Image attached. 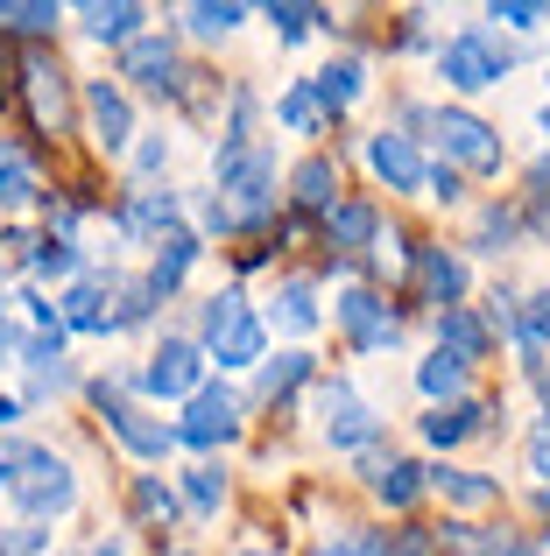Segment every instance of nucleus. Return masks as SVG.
Instances as JSON below:
<instances>
[{"label": "nucleus", "mask_w": 550, "mask_h": 556, "mask_svg": "<svg viewBox=\"0 0 550 556\" xmlns=\"http://www.w3.org/2000/svg\"><path fill=\"white\" fill-rule=\"evenodd\" d=\"M8 458H14V479H8V486H14V501H22V515L28 521H42V515H71V501H78V479H71V465L64 458H50V451H8Z\"/></svg>", "instance_id": "nucleus-1"}, {"label": "nucleus", "mask_w": 550, "mask_h": 556, "mask_svg": "<svg viewBox=\"0 0 550 556\" xmlns=\"http://www.w3.org/2000/svg\"><path fill=\"white\" fill-rule=\"evenodd\" d=\"M198 331H205V353L220 359V367H262V325H254L240 289L212 296L205 311H198Z\"/></svg>", "instance_id": "nucleus-2"}, {"label": "nucleus", "mask_w": 550, "mask_h": 556, "mask_svg": "<svg viewBox=\"0 0 550 556\" xmlns=\"http://www.w3.org/2000/svg\"><path fill=\"white\" fill-rule=\"evenodd\" d=\"M515 64V50L501 36H487V28H466V36H452L438 50V78L452 85V92H487V85H501Z\"/></svg>", "instance_id": "nucleus-3"}, {"label": "nucleus", "mask_w": 550, "mask_h": 556, "mask_svg": "<svg viewBox=\"0 0 550 556\" xmlns=\"http://www.w3.org/2000/svg\"><path fill=\"white\" fill-rule=\"evenodd\" d=\"M220 190H226L240 226H262L268 204H275V163L262 149H220Z\"/></svg>", "instance_id": "nucleus-4"}, {"label": "nucleus", "mask_w": 550, "mask_h": 556, "mask_svg": "<svg viewBox=\"0 0 550 556\" xmlns=\"http://www.w3.org/2000/svg\"><path fill=\"white\" fill-rule=\"evenodd\" d=\"M430 135H438V149L452 155L459 169H501V135L480 121V113L445 106V113H430Z\"/></svg>", "instance_id": "nucleus-5"}, {"label": "nucleus", "mask_w": 550, "mask_h": 556, "mask_svg": "<svg viewBox=\"0 0 550 556\" xmlns=\"http://www.w3.org/2000/svg\"><path fill=\"white\" fill-rule=\"evenodd\" d=\"M332 317H339V331L353 339V353H388V345L402 339V325H396V311H388L374 289H346L339 303H332Z\"/></svg>", "instance_id": "nucleus-6"}, {"label": "nucleus", "mask_w": 550, "mask_h": 556, "mask_svg": "<svg viewBox=\"0 0 550 556\" xmlns=\"http://www.w3.org/2000/svg\"><path fill=\"white\" fill-rule=\"evenodd\" d=\"M92 394H99V408H107V430L121 437V444L135 451V458H163V451L177 444V430H163V422H155L141 402H127L121 388H92Z\"/></svg>", "instance_id": "nucleus-7"}, {"label": "nucleus", "mask_w": 550, "mask_h": 556, "mask_svg": "<svg viewBox=\"0 0 550 556\" xmlns=\"http://www.w3.org/2000/svg\"><path fill=\"white\" fill-rule=\"evenodd\" d=\"M234 437H240V402L226 388H198L191 408H184V422H177V444L212 451V444H234Z\"/></svg>", "instance_id": "nucleus-8"}, {"label": "nucleus", "mask_w": 550, "mask_h": 556, "mask_svg": "<svg viewBox=\"0 0 550 556\" xmlns=\"http://www.w3.org/2000/svg\"><path fill=\"white\" fill-rule=\"evenodd\" d=\"M198 380H205V353H198L191 339H163V345L149 353L141 394H155V402H177V394H198Z\"/></svg>", "instance_id": "nucleus-9"}, {"label": "nucleus", "mask_w": 550, "mask_h": 556, "mask_svg": "<svg viewBox=\"0 0 550 556\" xmlns=\"http://www.w3.org/2000/svg\"><path fill=\"white\" fill-rule=\"evenodd\" d=\"M317 416H325V437H332V451H360V444H374L382 437V422H374V408L360 402L346 380H332L325 394H317Z\"/></svg>", "instance_id": "nucleus-10"}, {"label": "nucleus", "mask_w": 550, "mask_h": 556, "mask_svg": "<svg viewBox=\"0 0 550 556\" xmlns=\"http://www.w3.org/2000/svg\"><path fill=\"white\" fill-rule=\"evenodd\" d=\"M121 78H135L141 92H184L177 42H170V36H135V42L121 50Z\"/></svg>", "instance_id": "nucleus-11"}, {"label": "nucleus", "mask_w": 550, "mask_h": 556, "mask_svg": "<svg viewBox=\"0 0 550 556\" xmlns=\"http://www.w3.org/2000/svg\"><path fill=\"white\" fill-rule=\"evenodd\" d=\"M367 163H374V177H382L388 190H424L430 184V169H424V155H416V135H374L367 141Z\"/></svg>", "instance_id": "nucleus-12"}, {"label": "nucleus", "mask_w": 550, "mask_h": 556, "mask_svg": "<svg viewBox=\"0 0 550 556\" xmlns=\"http://www.w3.org/2000/svg\"><path fill=\"white\" fill-rule=\"evenodd\" d=\"M85 113H92L99 149L121 155L127 135H135V106H127V92H121V85H107V78H92V85H85Z\"/></svg>", "instance_id": "nucleus-13"}, {"label": "nucleus", "mask_w": 550, "mask_h": 556, "mask_svg": "<svg viewBox=\"0 0 550 556\" xmlns=\"http://www.w3.org/2000/svg\"><path fill=\"white\" fill-rule=\"evenodd\" d=\"M64 331H121V311H113V289L107 282H78L64 303H57Z\"/></svg>", "instance_id": "nucleus-14"}, {"label": "nucleus", "mask_w": 550, "mask_h": 556, "mask_svg": "<svg viewBox=\"0 0 550 556\" xmlns=\"http://www.w3.org/2000/svg\"><path fill=\"white\" fill-rule=\"evenodd\" d=\"M416 282H424V296H430V303L459 311V296H466V261L445 254V247H424V254H416Z\"/></svg>", "instance_id": "nucleus-15"}, {"label": "nucleus", "mask_w": 550, "mask_h": 556, "mask_svg": "<svg viewBox=\"0 0 550 556\" xmlns=\"http://www.w3.org/2000/svg\"><path fill=\"white\" fill-rule=\"evenodd\" d=\"M121 226L135 232V240H155V247H163V232L177 226V190H135V198H127V212H121Z\"/></svg>", "instance_id": "nucleus-16"}, {"label": "nucleus", "mask_w": 550, "mask_h": 556, "mask_svg": "<svg viewBox=\"0 0 550 556\" xmlns=\"http://www.w3.org/2000/svg\"><path fill=\"white\" fill-rule=\"evenodd\" d=\"M311 92H317V106H325V113H346L360 92H367V64H360V56H339V64H325L311 78Z\"/></svg>", "instance_id": "nucleus-17"}, {"label": "nucleus", "mask_w": 550, "mask_h": 556, "mask_svg": "<svg viewBox=\"0 0 550 556\" xmlns=\"http://www.w3.org/2000/svg\"><path fill=\"white\" fill-rule=\"evenodd\" d=\"M289 198H297L303 212H332V204H339V169H332L325 155H303V163L289 169Z\"/></svg>", "instance_id": "nucleus-18"}, {"label": "nucleus", "mask_w": 550, "mask_h": 556, "mask_svg": "<svg viewBox=\"0 0 550 556\" xmlns=\"http://www.w3.org/2000/svg\"><path fill=\"white\" fill-rule=\"evenodd\" d=\"M28 106H36L42 127H71V92H64V71L57 64H28Z\"/></svg>", "instance_id": "nucleus-19"}, {"label": "nucleus", "mask_w": 550, "mask_h": 556, "mask_svg": "<svg viewBox=\"0 0 550 556\" xmlns=\"http://www.w3.org/2000/svg\"><path fill=\"white\" fill-rule=\"evenodd\" d=\"M78 22H85V36L92 42H135L141 36V8L135 0H92V8H78Z\"/></svg>", "instance_id": "nucleus-20"}, {"label": "nucleus", "mask_w": 550, "mask_h": 556, "mask_svg": "<svg viewBox=\"0 0 550 556\" xmlns=\"http://www.w3.org/2000/svg\"><path fill=\"white\" fill-rule=\"evenodd\" d=\"M438 353H452L459 367H473V359L487 353V325L466 311H438Z\"/></svg>", "instance_id": "nucleus-21"}, {"label": "nucleus", "mask_w": 550, "mask_h": 556, "mask_svg": "<svg viewBox=\"0 0 550 556\" xmlns=\"http://www.w3.org/2000/svg\"><path fill=\"white\" fill-rule=\"evenodd\" d=\"M191 261H198V240L191 232H170L163 247H155V268H149V296H170V289L191 275Z\"/></svg>", "instance_id": "nucleus-22"}, {"label": "nucleus", "mask_w": 550, "mask_h": 556, "mask_svg": "<svg viewBox=\"0 0 550 556\" xmlns=\"http://www.w3.org/2000/svg\"><path fill=\"white\" fill-rule=\"evenodd\" d=\"M374 226H382V218H374V204H360V198H346V204H332V212H325L332 247H346V254H353V247H367Z\"/></svg>", "instance_id": "nucleus-23"}, {"label": "nucleus", "mask_w": 550, "mask_h": 556, "mask_svg": "<svg viewBox=\"0 0 550 556\" xmlns=\"http://www.w3.org/2000/svg\"><path fill=\"white\" fill-rule=\"evenodd\" d=\"M367 472H374V493H382L388 507H410L416 493H424V465H410V458H388V465L374 458Z\"/></svg>", "instance_id": "nucleus-24"}, {"label": "nucleus", "mask_w": 550, "mask_h": 556, "mask_svg": "<svg viewBox=\"0 0 550 556\" xmlns=\"http://www.w3.org/2000/svg\"><path fill=\"white\" fill-rule=\"evenodd\" d=\"M480 416H487L480 402H445V408L424 416V437H430V444H466V437L480 430Z\"/></svg>", "instance_id": "nucleus-25"}, {"label": "nucleus", "mask_w": 550, "mask_h": 556, "mask_svg": "<svg viewBox=\"0 0 550 556\" xmlns=\"http://www.w3.org/2000/svg\"><path fill=\"white\" fill-rule=\"evenodd\" d=\"M424 486L430 493H445V501H459V507H487L495 501V479H480V472H452V465H438V472H424Z\"/></svg>", "instance_id": "nucleus-26"}, {"label": "nucleus", "mask_w": 550, "mask_h": 556, "mask_svg": "<svg viewBox=\"0 0 550 556\" xmlns=\"http://www.w3.org/2000/svg\"><path fill=\"white\" fill-rule=\"evenodd\" d=\"M28 198H42L36 163H28L14 141H0V204H28Z\"/></svg>", "instance_id": "nucleus-27"}, {"label": "nucleus", "mask_w": 550, "mask_h": 556, "mask_svg": "<svg viewBox=\"0 0 550 556\" xmlns=\"http://www.w3.org/2000/svg\"><path fill=\"white\" fill-rule=\"evenodd\" d=\"M416 388H424L430 402L445 408V402H459V394H466V367H459L452 353H430L424 367H416Z\"/></svg>", "instance_id": "nucleus-28"}, {"label": "nucleus", "mask_w": 550, "mask_h": 556, "mask_svg": "<svg viewBox=\"0 0 550 556\" xmlns=\"http://www.w3.org/2000/svg\"><path fill=\"white\" fill-rule=\"evenodd\" d=\"M303 380H311V353H275L262 367V402H289Z\"/></svg>", "instance_id": "nucleus-29"}, {"label": "nucleus", "mask_w": 550, "mask_h": 556, "mask_svg": "<svg viewBox=\"0 0 550 556\" xmlns=\"http://www.w3.org/2000/svg\"><path fill=\"white\" fill-rule=\"evenodd\" d=\"M275 325H283V331H317L311 282H283V289H275Z\"/></svg>", "instance_id": "nucleus-30"}, {"label": "nucleus", "mask_w": 550, "mask_h": 556, "mask_svg": "<svg viewBox=\"0 0 550 556\" xmlns=\"http://www.w3.org/2000/svg\"><path fill=\"white\" fill-rule=\"evenodd\" d=\"M275 121L289 127V135H317V121H325V106H317L311 85H289L283 99H275Z\"/></svg>", "instance_id": "nucleus-31"}, {"label": "nucleus", "mask_w": 550, "mask_h": 556, "mask_svg": "<svg viewBox=\"0 0 550 556\" xmlns=\"http://www.w3.org/2000/svg\"><path fill=\"white\" fill-rule=\"evenodd\" d=\"M184 501H191V515H220L226 472H220V465H198V472H184Z\"/></svg>", "instance_id": "nucleus-32"}, {"label": "nucleus", "mask_w": 550, "mask_h": 556, "mask_svg": "<svg viewBox=\"0 0 550 556\" xmlns=\"http://www.w3.org/2000/svg\"><path fill=\"white\" fill-rule=\"evenodd\" d=\"M515 226H523L515 212H501V204H487V212H480V226H473V247H480V254H501V247L515 240Z\"/></svg>", "instance_id": "nucleus-33"}, {"label": "nucleus", "mask_w": 550, "mask_h": 556, "mask_svg": "<svg viewBox=\"0 0 550 556\" xmlns=\"http://www.w3.org/2000/svg\"><path fill=\"white\" fill-rule=\"evenodd\" d=\"M28 268L36 275H71L78 268V247L71 240H28Z\"/></svg>", "instance_id": "nucleus-34"}, {"label": "nucleus", "mask_w": 550, "mask_h": 556, "mask_svg": "<svg viewBox=\"0 0 550 556\" xmlns=\"http://www.w3.org/2000/svg\"><path fill=\"white\" fill-rule=\"evenodd\" d=\"M543 345H550V289L523 303V353H543Z\"/></svg>", "instance_id": "nucleus-35"}, {"label": "nucleus", "mask_w": 550, "mask_h": 556, "mask_svg": "<svg viewBox=\"0 0 550 556\" xmlns=\"http://www.w3.org/2000/svg\"><path fill=\"white\" fill-rule=\"evenodd\" d=\"M311 22H325V14H317V8H297V0L268 8V28H275L283 42H303V36H311Z\"/></svg>", "instance_id": "nucleus-36"}, {"label": "nucleus", "mask_w": 550, "mask_h": 556, "mask_svg": "<svg viewBox=\"0 0 550 556\" xmlns=\"http://www.w3.org/2000/svg\"><path fill=\"white\" fill-rule=\"evenodd\" d=\"M135 507H141V515H149V521H170V515H177V493H170L163 486V479H135Z\"/></svg>", "instance_id": "nucleus-37"}, {"label": "nucleus", "mask_w": 550, "mask_h": 556, "mask_svg": "<svg viewBox=\"0 0 550 556\" xmlns=\"http://www.w3.org/2000/svg\"><path fill=\"white\" fill-rule=\"evenodd\" d=\"M184 22H191V36H226V28L248 22V8H212V0H205V8H191Z\"/></svg>", "instance_id": "nucleus-38"}, {"label": "nucleus", "mask_w": 550, "mask_h": 556, "mask_svg": "<svg viewBox=\"0 0 550 556\" xmlns=\"http://www.w3.org/2000/svg\"><path fill=\"white\" fill-rule=\"evenodd\" d=\"M487 22H509V28H543V22H550V8H543V0H495V8H487Z\"/></svg>", "instance_id": "nucleus-39"}, {"label": "nucleus", "mask_w": 550, "mask_h": 556, "mask_svg": "<svg viewBox=\"0 0 550 556\" xmlns=\"http://www.w3.org/2000/svg\"><path fill=\"white\" fill-rule=\"evenodd\" d=\"M8 28H14V36H50V28H57V8H42V0L8 8Z\"/></svg>", "instance_id": "nucleus-40"}, {"label": "nucleus", "mask_w": 550, "mask_h": 556, "mask_svg": "<svg viewBox=\"0 0 550 556\" xmlns=\"http://www.w3.org/2000/svg\"><path fill=\"white\" fill-rule=\"evenodd\" d=\"M529 218H537V232L550 240V155L529 169Z\"/></svg>", "instance_id": "nucleus-41"}, {"label": "nucleus", "mask_w": 550, "mask_h": 556, "mask_svg": "<svg viewBox=\"0 0 550 556\" xmlns=\"http://www.w3.org/2000/svg\"><path fill=\"white\" fill-rule=\"evenodd\" d=\"M198 226H205V232H234L240 218H234V204H226V198H205V204H198Z\"/></svg>", "instance_id": "nucleus-42"}, {"label": "nucleus", "mask_w": 550, "mask_h": 556, "mask_svg": "<svg viewBox=\"0 0 550 556\" xmlns=\"http://www.w3.org/2000/svg\"><path fill=\"white\" fill-rule=\"evenodd\" d=\"M388 556H430V535H396Z\"/></svg>", "instance_id": "nucleus-43"}, {"label": "nucleus", "mask_w": 550, "mask_h": 556, "mask_svg": "<svg viewBox=\"0 0 550 556\" xmlns=\"http://www.w3.org/2000/svg\"><path fill=\"white\" fill-rule=\"evenodd\" d=\"M529 472H543V493H550V437L529 444Z\"/></svg>", "instance_id": "nucleus-44"}, {"label": "nucleus", "mask_w": 550, "mask_h": 556, "mask_svg": "<svg viewBox=\"0 0 550 556\" xmlns=\"http://www.w3.org/2000/svg\"><path fill=\"white\" fill-rule=\"evenodd\" d=\"M430 190H438V198L452 204V198H459V169H430Z\"/></svg>", "instance_id": "nucleus-45"}, {"label": "nucleus", "mask_w": 550, "mask_h": 556, "mask_svg": "<svg viewBox=\"0 0 550 556\" xmlns=\"http://www.w3.org/2000/svg\"><path fill=\"white\" fill-rule=\"evenodd\" d=\"M14 353V331H8V311H0V359Z\"/></svg>", "instance_id": "nucleus-46"}, {"label": "nucleus", "mask_w": 550, "mask_h": 556, "mask_svg": "<svg viewBox=\"0 0 550 556\" xmlns=\"http://www.w3.org/2000/svg\"><path fill=\"white\" fill-rule=\"evenodd\" d=\"M537 394H543V437H550V374L537 380Z\"/></svg>", "instance_id": "nucleus-47"}, {"label": "nucleus", "mask_w": 550, "mask_h": 556, "mask_svg": "<svg viewBox=\"0 0 550 556\" xmlns=\"http://www.w3.org/2000/svg\"><path fill=\"white\" fill-rule=\"evenodd\" d=\"M92 556H127V549H121V543H99V549H92Z\"/></svg>", "instance_id": "nucleus-48"}, {"label": "nucleus", "mask_w": 550, "mask_h": 556, "mask_svg": "<svg viewBox=\"0 0 550 556\" xmlns=\"http://www.w3.org/2000/svg\"><path fill=\"white\" fill-rule=\"evenodd\" d=\"M14 416H22V408H14V402H0V422H14Z\"/></svg>", "instance_id": "nucleus-49"}, {"label": "nucleus", "mask_w": 550, "mask_h": 556, "mask_svg": "<svg viewBox=\"0 0 550 556\" xmlns=\"http://www.w3.org/2000/svg\"><path fill=\"white\" fill-rule=\"evenodd\" d=\"M509 556H537V549H509Z\"/></svg>", "instance_id": "nucleus-50"}, {"label": "nucleus", "mask_w": 550, "mask_h": 556, "mask_svg": "<svg viewBox=\"0 0 550 556\" xmlns=\"http://www.w3.org/2000/svg\"><path fill=\"white\" fill-rule=\"evenodd\" d=\"M543 135H550V106H543Z\"/></svg>", "instance_id": "nucleus-51"}, {"label": "nucleus", "mask_w": 550, "mask_h": 556, "mask_svg": "<svg viewBox=\"0 0 550 556\" xmlns=\"http://www.w3.org/2000/svg\"><path fill=\"white\" fill-rule=\"evenodd\" d=\"M0 28H8V8H0Z\"/></svg>", "instance_id": "nucleus-52"}]
</instances>
